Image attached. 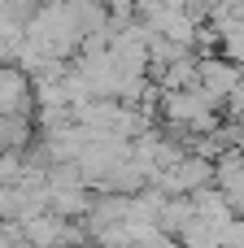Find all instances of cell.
I'll list each match as a JSON object with an SVG mask.
<instances>
[{
    "label": "cell",
    "mask_w": 244,
    "mask_h": 248,
    "mask_svg": "<svg viewBox=\"0 0 244 248\" xmlns=\"http://www.w3.org/2000/svg\"><path fill=\"white\" fill-rule=\"evenodd\" d=\"M26 39L39 44L48 57L70 61V57L83 48V26H79V17L70 13L65 0H44V4H35V13L26 17Z\"/></svg>",
    "instance_id": "obj_1"
},
{
    "label": "cell",
    "mask_w": 244,
    "mask_h": 248,
    "mask_svg": "<svg viewBox=\"0 0 244 248\" xmlns=\"http://www.w3.org/2000/svg\"><path fill=\"white\" fill-rule=\"evenodd\" d=\"M162 105H166V118L175 126H183V131H214L218 126V100L205 96L201 83L162 92Z\"/></svg>",
    "instance_id": "obj_2"
},
{
    "label": "cell",
    "mask_w": 244,
    "mask_h": 248,
    "mask_svg": "<svg viewBox=\"0 0 244 248\" xmlns=\"http://www.w3.org/2000/svg\"><path fill=\"white\" fill-rule=\"evenodd\" d=\"M240 78H244V65L231 61V57H223V52H210V57L196 61V83H201L205 96H214L218 105H227V96L240 87Z\"/></svg>",
    "instance_id": "obj_3"
},
{
    "label": "cell",
    "mask_w": 244,
    "mask_h": 248,
    "mask_svg": "<svg viewBox=\"0 0 244 248\" xmlns=\"http://www.w3.org/2000/svg\"><path fill=\"white\" fill-rule=\"evenodd\" d=\"M35 92H31V74L22 65L0 61V113H31Z\"/></svg>",
    "instance_id": "obj_4"
},
{
    "label": "cell",
    "mask_w": 244,
    "mask_h": 248,
    "mask_svg": "<svg viewBox=\"0 0 244 248\" xmlns=\"http://www.w3.org/2000/svg\"><path fill=\"white\" fill-rule=\"evenodd\" d=\"M83 231H74L61 214H52V209H44V214H35V218H26L22 222V240H31V244H65V240H79Z\"/></svg>",
    "instance_id": "obj_5"
},
{
    "label": "cell",
    "mask_w": 244,
    "mask_h": 248,
    "mask_svg": "<svg viewBox=\"0 0 244 248\" xmlns=\"http://www.w3.org/2000/svg\"><path fill=\"white\" fill-rule=\"evenodd\" d=\"M214 31H218V52L244 65V17L240 13H227L223 22H214Z\"/></svg>",
    "instance_id": "obj_6"
},
{
    "label": "cell",
    "mask_w": 244,
    "mask_h": 248,
    "mask_svg": "<svg viewBox=\"0 0 244 248\" xmlns=\"http://www.w3.org/2000/svg\"><path fill=\"white\" fill-rule=\"evenodd\" d=\"M157 83H162V92H170V87H192V83H196V61L183 52V57L157 65Z\"/></svg>",
    "instance_id": "obj_7"
},
{
    "label": "cell",
    "mask_w": 244,
    "mask_h": 248,
    "mask_svg": "<svg viewBox=\"0 0 244 248\" xmlns=\"http://www.w3.org/2000/svg\"><path fill=\"white\" fill-rule=\"evenodd\" d=\"M109 9H114V17H131L140 9V0H109Z\"/></svg>",
    "instance_id": "obj_8"
}]
</instances>
